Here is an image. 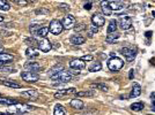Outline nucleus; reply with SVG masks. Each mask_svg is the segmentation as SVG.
I'll return each mask as SVG.
<instances>
[{"label": "nucleus", "instance_id": "1", "mask_svg": "<svg viewBox=\"0 0 155 115\" xmlns=\"http://www.w3.org/2000/svg\"><path fill=\"white\" fill-rule=\"evenodd\" d=\"M124 66V61L119 58H111L109 61H108V68H109L111 71H118L123 68Z\"/></svg>", "mask_w": 155, "mask_h": 115}, {"label": "nucleus", "instance_id": "2", "mask_svg": "<svg viewBox=\"0 0 155 115\" xmlns=\"http://www.w3.org/2000/svg\"><path fill=\"white\" fill-rule=\"evenodd\" d=\"M52 81H57L59 83H68V82H71L72 81V75L71 73H68V71L66 70H63L58 73L57 75H54V76L51 77Z\"/></svg>", "mask_w": 155, "mask_h": 115}, {"label": "nucleus", "instance_id": "3", "mask_svg": "<svg viewBox=\"0 0 155 115\" xmlns=\"http://www.w3.org/2000/svg\"><path fill=\"white\" fill-rule=\"evenodd\" d=\"M64 30V26L63 23L58 21V20H52L50 22V26H49V31L53 33V35H59L61 33V31Z\"/></svg>", "mask_w": 155, "mask_h": 115}, {"label": "nucleus", "instance_id": "4", "mask_svg": "<svg viewBox=\"0 0 155 115\" xmlns=\"http://www.w3.org/2000/svg\"><path fill=\"white\" fill-rule=\"evenodd\" d=\"M21 78L26 82L29 83H34V82H37L39 79V76L37 73H32V71H22L21 73Z\"/></svg>", "mask_w": 155, "mask_h": 115}, {"label": "nucleus", "instance_id": "5", "mask_svg": "<svg viewBox=\"0 0 155 115\" xmlns=\"http://www.w3.org/2000/svg\"><path fill=\"white\" fill-rule=\"evenodd\" d=\"M63 26H64V29L66 30H68V29H72V28H74L75 26V17L71 15V14H68L64 20H63Z\"/></svg>", "mask_w": 155, "mask_h": 115}, {"label": "nucleus", "instance_id": "6", "mask_svg": "<svg viewBox=\"0 0 155 115\" xmlns=\"http://www.w3.org/2000/svg\"><path fill=\"white\" fill-rule=\"evenodd\" d=\"M91 22L95 26H102L105 23V17L101 13H95L91 16Z\"/></svg>", "mask_w": 155, "mask_h": 115}, {"label": "nucleus", "instance_id": "7", "mask_svg": "<svg viewBox=\"0 0 155 115\" xmlns=\"http://www.w3.org/2000/svg\"><path fill=\"white\" fill-rule=\"evenodd\" d=\"M119 26L122 30H129L132 26V19L130 16H122L119 20Z\"/></svg>", "mask_w": 155, "mask_h": 115}, {"label": "nucleus", "instance_id": "8", "mask_svg": "<svg viewBox=\"0 0 155 115\" xmlns=\"http://www.w3.org/2000/svg\"><path fill=\"white\" fill-rule=\"evenodd\" d=\"M38 48L42 52H49L52 48L51 42L48 38H42L38 42Z\"/></svg>", "mask_w": 155, "mask_h": 115}, {"label": "nucleus", "instance_id": "9", "mask_svg": "<svg viewBox=\"0 0 155 115\" xmlns=\"http://www.w3.org/2000/svg\"><path fill=\"white\" fill-rule=\"evenodd\" d=\"M70 67L72 69H77V70H81L86 67V62L82 61L81 59H74L70 62Z\"/></svg>", "mask_w": 155, "mask_h": 115}, {"label": "nucleus", "instance_id": "10", "mask_svg": "<svg viewBox=\"0 0 155 115\" xmlns=\"http://www.w3.org/2000/svg\"><path fill=\"white\" fill-rule=\"evenodd\" d=\"M73 93H77V90L74 89V88L66 89V90H60L59 92L54 93V98H61V97L67 96V95H73Z\"/></svg>", "mask_w": 155, "mask_h": 115}, {"label": "nucleus", "instance_id": "11", "mask_svg": "<svg viewBox=\"0 0 155 115\" xmlns=\"http://www.w3.org/2000/svg\"><path fill=\"white\" fill-rule=\"evenodd\" d=\"M0 84L5 85V86H8V88H13V89H20L21 85L16 82H14L12 79H0Z\"/></svg>", "mask_w": 155, "mask_h": 115}, {"label": "nucleus", "instance_id": "12", "mask_svg": "<svg viewBox=\"0 0 155 115\" xmlns=\"http://www.w3.org/2000/svg\"><path fill=\"white\" fill-rule=\"evenodd\" d=\"M122 54H123L124 57L127 59V61H131V60H133L134 57H136V52L132 51V50H130L127 47H124L122 48Z\"/></svg>", "mask_w": 155, "mask_h": 115}, {"label": "nucleus", "instance_id": "13", "mask_svg": "<svg viewBox=\"0 0 155 115\" xmlns=\"http://www.w3.org/2000/svg\"><path fill=\"white\" fill-rule=\"evenodd\" d=\"M70 42H71V44H73V45H81L86 42V38L82 37L81 35H74V36L71 37Z\"/></svg>", "mask_w": 155, "mask_h": 115}, {"label": "nucleus", "instance_id": "14", "mask_svg": "<svg viewBox=\"0 0 155 115\" xmlns=\"http://www.w3.org/2000/svg\"><path fill=\"white\" fill-rule=\"evenodd\" d=\"M63 70H64V66H63L61 64H54L51 69L49 70V75H50V77H52Z\"/></svg>", "mask_w": 155, "mask_h": 115}, {"label": "nucleus", "instance_id": "15", "mask_svg": "<svg viewBox=\"0 0 155 115\" xmlns=\"http://www.w3.org/2000/svg\"><path fill=\"white\" fill-rule=\"evenodd\" d=\"M109 7L111 11H120L124 8V4L122 1H109Z\"/></svg>", "mask_w": 155, "mask_h": 115}, {"label": "nucleus", "instance_id": "16", "mask_svg": "<svg viewBox=\"0 0 155 115\" xmlns=\"http://www.w3.org/2000/svg\"><path fill=\"white\" fill-rule=\"evenodd\" d=\"M18 104H19V101H18L16 99L0 97V105H8V106H12V105H18Z\"/></svg>", "mask_w": 155, "mask_h": 115}, {"label": "nucleus", "instance_id": "17", "mask_svg": "<svg viewBox=\"0 0 155 115\" xmlns=\"http://www.w3.org/2000/svg\"><path fill=\"white\" fill-rule=\"evenodd\" d=\"M22 96H28L31 98V100H36V98H38L39 93L36 91V90H27V91H23L22 93H21Z\"/></svg>", "mask_w": 155, "mask_h": 115}, {"label": "nucleus", "instance_id": "18", "mask_svg": "<svg viewBox=\"0 0 155 115\" xmlns=\"http://www.w3.org/2000/svg\"><path fill=\"white\" fill-rule=\"evenodd\" d=\"M26 68L30 69L29 71L36 73V71L41 70V64L38 62H28V64H26Z\"/></svg>", "mask_w": 155, "mask_h": 115}, {"label": "nucleus", "instance_id": "19", "mask_svg": "<svg viewBox=\"0 0 155 115\" xmlns=\"http://www.w3.org/2000/svg\"><path fill=\"white\" fill-rule=\"evenodd\" d=\"M140 93H141V88H140V85L138 83H134L133 84V88H132V91H131V93H130V97L134 98V97L140 96Z\"/></svg>", "mask_w": 155, "mask_h": 115}, {"label": "nucleus", "instance_id": "20", "mask_svg": "<svg viewBox=\"0 0 155 115\" xmlns=\"http://www.w3.org/2000/svg\"><path fill=\"white\" fill-rule=\"evenodd\" d=\"M101 6H102L103 13L105 14L107 16H110L111 13H112V11L110 9V7H109V1H101Z\"/></svg>", "mask_w": 155, "mask_h": 115}, {"label": "nucleus", "instance_id": "21", "mask_svg": "<svg viewBox=\"0 0 155 115\" xmlns=\"http://www.w3.org/2000/svg\"><path fill=\"white\" fill-rule=\"evenodd\" d=\"M49 32V26H42L41 29L37 30V32L35 33L37 37H42V38H46V35Z\"/></svg>", "mask_w": 155, "mask_h": 115}, {"label": "nucleus", "instance_id": "22", "mask_svg": "<svg viewBox=\"0 0 155 115\" xmlns=\"http://www.w3.org/2000/svg\"><path fill=\"white\" fill-rule=\"evenodd\" d=\"M71 106L75 109H82V107H84V102H82V100H80V99H72Z\"/></svg>", "mask_w": 155, "mask_h": 115}, {"label": "nucleus", "instance_id": "23", "mask_svg": "<svg viewBox=\"0 0 155 115\" xmlns=\"http://www.w3.org/2000/svg\"><path fill=\"white\" fill-rule=\"evenodd\" d=\"M119 36H120V33H118V32H114V33H109L108 36H107V38H105V40H107V43H109V44H111V43H114L116 39L119 38Z\"/></svg>", "mask_w": 155, "mask_h": 115}, {"label": "nucleus", "instance_id": "24", "mask_svg": "<svg viewBox=\"0 0 155 115\" xmlns=\"http://www.w3.org/2000/svg\"><path fill=\"white\" fill-rule=\"evenodd\" d=\"M13 60V55L8 54V53H0V62L5 64V62H9Z\"/></svg>", "mask_w": 155, "mask_h": 115}, {"label": "nucleus", "instance_id": "25", "mask_svg": "<svg viewBox=\"0 0 155 115\" xmlns=\"http://www.w3.org/2000/svg\"><path fill=\"white\" fill-rule=\"evenodd\" d=\"M116 30H117V21L116 20H111L109 22V26H108V35L116 32Z\"/></svg>", "mask_w": 155, "mask_h": 115}, {"label": "nucleus", "instance_id": "26", "mask_svg": "<svg viewBox=\"0 0 155 115\" xmlns=\"http://www.w3.org/2000/svg\"><path fill=\"white\" fill-rule=\"evenodd\" d=\"M53 115H66L65 108L61 105H57V106L54 107V110H53Z\"/></svg>", "mask_w": 155, "mask_h": 115}, {"label": "nucleus", "instance_id": "27", "mask_svg": "<svg viewBox=\"0 0 155 115\" xmlns=\"http://www.w3.org/2000/svg\"><path fill=\"white\" fill-rule=\"evenodd\" d=\"M142 108H143V104L142 102H134V104L131 105V109L132 110H136V112H139Z\"/></svg>", "mask_w": 155, "mask_h": 115}, {"label": "nucleus", "instance_id": "28", "mask_svg": "<svg viewBox=\"0 0 155 115\" xmlns=\"http://www.w3.org/2000/svg\"><path fill=\"white\" fill-rule=\"evenodd\" d=\"M78 97H93L95 96V92L94 91H84V92H78V93H75Z\"/></svg>", "mask_w": 155, "mask_h": 115}, {"label": "nucleus", "instance_id": "29", "mask_svg": "<svg viewBox=\"0 0 155 115\" xmlns=\"http://www.w3.org/2000/svg\"><path fill=\"white\" fill-rule=\"evenodd\" d=\"M15 69L11 66H0V73H14Z\"/></svg>", "mask_w": 155, "mask_h": 115}, {"label": "nucleus", "instance_id": "30", "mask_svg": "<svg viewBox=\"0 0 155 115\" xmlns=\"http://www.w3.org/2000/svg\"><path fill=\"white\" fill-rule=\"evenodd\" d=\"M101 69H102L101 62H96V64H94L91 68H89V71H91V73H95V71H98V70H101Z\"/></svg>", "mask_w": 155, "mask_h": 115}, {"label": "nucleus", "instance_id": "31", "mask_svg": "<svg viewBox=\"0 0 155 115\" xmlns=\"http://www.w3.org/2000/svg\"><path fill=\"white\" fill-rule=\"evenodd\" d=\"M91 88H94V89L102 90V91H108V86H107V85H105V84H102V83L91 84Z\"/></svg>", "mask_w": 155, "mask_h": 115}, {"label": "nucleus", "instance_id": "32", "mask_svg": "<svg viewBox=\"0 0 155 115\" xmlns=\"http://www.w3.org/2000/svg\"><path fill=\"white\" fill-rule=\"evenodd\" d=\"M97 31H98V28H97V26H91L88 28V36H89V37H93L94 35H96Z\"/></svg>", "mask_w": 155, "mask_h": 115}, {"label": "nucleus", "instance_id": "33", "mask_svg": "<svg viewBox=\"0 0 155 115\" xmlns=\"http://www.w3.org/2000/svg\"><path fill=\"white\" fill-rule=\"evenodd\" d=\"M9 8H11V6L8 5L6 0H0V9L1 11H9Z\"/></svg>", "mask_w": 155, "mask_h": 115}, {"label": "nucleus", "instance_id": "34", "mask_svg": "<svg viewBox=\"0 0 155 115\" xmlns=\"http://www.w3.org/2000/svg\"><path fill=\"white\" fill-rule=\"evenodd\" d=\"M26 54H27V57H37V55H38V54H37V52L35 51V48H34V47H29V48H27Z\"/></svg>", "mask_w": 155, "mask_h": 115}, {"label": "nucleus", "instance_id": "35", "mask_svg": "<svg viewBox=\"0 0 155 115\" xmlns=\"http://www.w3.org/2000/svg\"><path fill=\"white\" fill-rule=\"evenodd\" d=\"M86 29V26H84V23H79V24H77V26H74V30L77 32H80L82 31V30H84Z\"/></svg>", "mask_w": 155, "mask_h": 115}, {"label": "nucleus", "instance_id": "36", "mask_svg": "<svg viewBox=\"0 0 155 115\" xmlns=\"http://www.w3.org/2000/svg\"><path fill=\"white\" fill-rule=\"evenodd\" d=\"M59 8H60L61 11H65V12H68V11H70V6L66 5V4H60V5H59Z\"/></svg>", "mask_w": 155, "mask_h": 115}, {"label": "nucleus", "instance_id": "37", "mask_svg": "<svg viewBox=\"0 0 155 115\" xmlns=\"http://www.w3.org/2000/svg\"><path fill=\"white\" fill-rule=\"evenodd\" d=\"M16 4L20 5V6H27L29 2H28L27 0H16Z\"/></svg>", "mask_w": 155, "mask_h": 115}, {"label": "nucleus", "instance_id": "38", "mask_svg": "<svg viewBox=\"0 0 155 115\" xmlns=\"http://www.w3.org/2000/svg\"><path fill=\"white\" fill-rule=\"evenodd\" d=\"M82 61H91L93 60V55H84V57L81 58Z\"/></svg>", "mask_w": 155, "mask_h": 115}, {"label": "nucleus", "instance_id": "39", "mask_svg": "<svg viewBox=\"0 0 155 115\" xmlns=\"http://www.w3.org/2000/svg\"><path fill=\"white\" fill-rule=\"evenodd\" d=\"M36 14H49V11L45 9V8H43V9H38V11H36Z\"/></svg>", "mask_w": 155, "mask_h": 115}, {"label": "nucleus", "instance_id": "40", "mask_svg": "<svg viewBox=\"0 0 155 115\" xmlns=\"http://www.w3.org/2000/svg\"><path fill=\"white\" fill-rule=\"evenodd\" d=\"M26 42H27V43H30V44H31V46H34L35 44H38V43H37V42H36V40H35L34 38H31V39H26Z\"/></svg>", "mask_w": 155, "mask_h": 115}, {"label": "nucleus", "instance_id": "41", "mask_svg": "<svg viewBox=\"0 0 155 115\" xmlns=\"http://www.w3.org/2000/svg\"><path fill=\"white\" fill-rule=\"evenodd\" d=\"M150 99H152V102H153V106L155 107V92H153L150 95Z\"/></svg>", "mask_w": 155, "mask_h": 115}, {"label": "nucleus", "instance_id": "42", "mask_svg": "<svg viewBox=\"0 0 155 115\" xmlns=\"http://www.w3.org/2000/svg\"><path fill=\"white\" fill-rule=\"evenodd\" d=\"M91 8V2H88V4H86V5H84V9L89 11Z\"/></svg>", "mask_w": 155, "mask_h": 115}, {"label": "nucleus", "instance_id": "43", "mask_svg": "<svg viewBox=\"0 0 155 115\" xmlns=\"http://www.w3.org/2000/svg\"><path fill=\"white\" fill-rule=\"evenodd\" d=\"M134 77V70L132 69V70H130V79H132Z\"/></svg>", "mask_w": 155, "mask_h": 115}, {"label": "nucleus", "instance_id": "44", "mask_svg": "<svg viewBox=\"0 0 155 115\" xmlns=\"http://www.w3.org/2000/svg\"><path fill=\"white\" fill-rule=\"evenodd\" d=\"M150 36H152V32H150V31H147V32H146V37H147V38H149Z\"/></svg>", "mask_w": 155, "mask_h": 115}, {"label": "nucleus", "instance_id": "45", "mask_svg": "<svg viewBox=\"0 0 155 115\" xmlns=\"http://www.w3.org/2000/svg\"><path fill=\"white\" fill-rule=\"evenodd\" d=\"M2 21H4V16H1V15H0V22H2Z\"/></svg>", "mask_w": 155, "mask_h": 115}, {"label": "nucleus", "instance_id": "46", "mask_svg": "<svg viewBox=\"0 0 155 115\" xmlns=\"http://www.w3.org/2000/svg\"><path fill=\"white\" fill-rule=\"evenodd\" d=\"M0 53H2V47L0 46Z\"/></svg>", "mask_w": 155, "mask_h": 115}, {"label": "nucleus", "instance_id": "47", "mask_svg": "<svg viewBox=\"0 0 155 115\" xmlns=\"http://www.w3.org/2000/svg\"><path fill=\"white\" fill-rule=\"evenodd\" d=\"M153 15H154V17H155V12H153Z\"/></svg>", "mask_w": 155, "mask_h": 115}, {"label": "nucleus", "instance_id": "48", "mask_svg": "<svg viewBox=\"0 0 155 115\" xmlns=\"http://www.w3.org/2000/svg\"><path fill=\"white\" fill-rule=\"evenodd\" d=\"M0 115H5V114H2V113H0Z\"/></svg>", "mask_w": 155, "mask_h": 115}, {"label": "nucleus", "instance_id": "49", "mask_svg": "<svg viewBox=\"0 0 155 115\" xmlns=\"http://www.w3.org/2000/svg\"><path fill=\"white\" fill-rule=\"evenodd\" d=\"M0 64H1V62H0Z\"/></svg>", "mask_w": 155, "mask_h": 115}]
</instances>
